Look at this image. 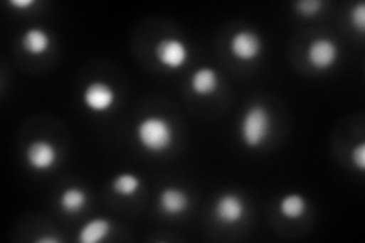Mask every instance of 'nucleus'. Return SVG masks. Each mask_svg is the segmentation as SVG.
Returning a JSON list of instances; mask_svg holds the SVG:
<instances>
[{
    "label": "nucleus",
    "mask_w": 365,
    "mask_h": 243,
    "mask_svg": "<svg viewBox=\"0 0 365 243\" xmlns=\"http://www.w3.org/2000/svg\"><path fill=\"white\" fill-rule=\"evenodd\" d=\"M137 139L148 152H163L172 145L174 128L166 119L151 116L139 124Z\"/></svg>",
    "instance_id": "f257e3e1"
},
{
    "label": "nucleus",
    "mask_w": 365,
    "mask_h": 243,
    "mask_svg": "<svg viewBox=\"0 0 365 243\" xmlns=\"http://www.w3.org/2000/svg\"><path fill=\"white\" fill-rule=\"evenodd\" d=\"M271 131V116L260 105H254L243 114L240 122V137L248 148H258L267 140Z\"/></svg>",
    "instance_id": "f03ea898"
},
{
    "label": "nucleus",
    "mask_w": 365,
    "mask_h": 243,
    "mask_svg": "<svg viewBox=\"0 0 365 243\" xmlns=\"http://www.w3.org/2000/svg\"><path fill=\"white\" fill-rule=\"evenodd\" d=\"M187 57H189V50L181 40L164 38L156 46L157 61L168 69H180L187 61Z\"/></svg>",
    "instance_id": "7ed1b4c3"
},
{
    "label": "nucleus",
    "mask_w": 365,
    "mask_h": 243,
    "mask_svg": "<svg viewBox=\"0 0 365 243\" xmlns=\"http://www.w3.org/2000/svg\"><path fill=\"white\" fill-rule=\"evenodd\" d=\"M84 104L88 109L96 113H105L115 105L116 93L112 85L96 81L88 84L84 90Z\"/></svg>",
    "instance_id": "20e7f679"
},
{
    "label": "nucleus",
    "mask_w": 365,
    "mask_h": 243,
    "mask_svg": "<svg viewBox=\"0 0 365 243\" xmlns=\"http://www.w3.org/2000/svg\"><path fill=\"white\" fill-rule=\"evenodd\" d=\"M338 60V48L330 38H317L307 48V61L317 70H327Z\"/></svg>",
    "instance_id": "39448f33"
},
{
    "label": "nucleus",
    "mask_w": 365,
    "mask_h": 243,
    "mask_svg": "<svg viewBox=\"0 0 365 243\" xmlns=\"http://www.w3.org/2000/svg\"><path fill=\"white\" fill-rule=\"evenodd\" d=\"M230 50L240 61H251L262 52L260 37L253 31H239L230 40Z\"/></svg>",
    "instance_id": "423d86ee"
},
{
    "label": "nucleus",
    "mask_w": 365,
    "mask_h": 243,
    "mask_svg": "<svg viewBox=\"0 0 365 243\" xmlns=\"http://www.w3.org/2000/svg\"><path fill=\"white\" fill-rule=\"evenodd\" d=\"M58 153L51 141L36 140L26 149V160L32 169L49 171L57 163Z\"/></svg>",
    "instance_id": "0eeeda50"
},
{
    "label": "nucleus",
    "mask_w": 365,
    "mask_h": 243,
    "mask_svg": "<svg viewBox=\"0 0 365 243\" xmlns=\"http://www.w3.org/2000/svg\"><path fill=\"white\" fill-rule=\"evenodd\" d=\"M243 215H245V204H243L240 196L235 193H226L218 198L215 204V216L221 224H238Z\"/></svg>",
    "instance_id": "6e6552de"
},
{
    "label": "nucleus",
    "mask_w": 365,
    "mask_h": 243,
    "mask_svg": "<svg viewBox=\"0 0 365 243\" xmlns=\"http://www.w3.org/2000/svg\"><path fill=\"white\" fill-rule=\"evenodd\" d=\"M162 212L166 215H181L184 210L189 207V196L181 189H176V187H168L160 193L159 200Z\"/></svg>",
    "instance_id": "1a4fd4ad"
},
{
    "label": "nucleus",
    "mask_w": 365,
    "mask_h": 243,
    "mask_svg": "<svg viewBox=\"0 0 365 243\" xmlns=\"http://www.w3.org/2000/svg\"><path fill=\"white\" fill-rule=\"evenodd\" d=\"M51 46V36L44 29L31 28L21 37V48L31 55H43Z\"/></svg>",
    "instance_id": "9d476101"
},
{
    "label": "nucleus",
    "mask_w": 365,
    "mask_h": 243,
    "mask_svg": "<svg viewBox=\"0 0 365 243\" xmlns=\"http://www.w3.org/2000/svg\"><path fill=\"white\" fill-rule=\"evenodd\" d=\"M191 87L196 94L207 96L212 94L218 88V75L213 69L201 68L198 69L191 78Z\"/></svg>",
    "instance_id": "9b49d317"
},
{
    "label": "nucleus",
    "mask_w": 365,
    "mask_h": 243,
    "mask_svg": "<svg viewBox=\"0 0 365 243\" xmlns=\"http://www.w3.org/2000/svg\"><path fill=\"white\" fill-rule=\"evenodd\" d=\"M112 231V224L104 217L92 219L80 231V240L83 243H97L102 242Z\"/></svg>",
    "instance_id": "f8f14e48"
},
{
    "label": "nucleus",
    "mask_w": 365,
    "mask_h": 243,
    "mask_svg": "<svg viewBox=\"0 0 365 243\" xmlns=\"http://www.w3.org/2000/svg\"><path fill=\"white\" fill-rule=\"evenodd\" d=\"M87 204V193L80 187H69L60 196V207L63 212L75 215L80 213Z\"/></svg>",
    "instance_id": "ddd939ff"
},
{
    "label": "nucleus",
    "mask_w": 365,
    "mask_h": 243,
    "mask_svg": "<svg viewBox=\"0 0 365 243\" xmlns=\"http://www.w3.org/2000/svg\"><path fill=\"white\" fill-rule=\"evenodd\" d=\"M307 208V202L302 195L291 193L286 195L280 201V213L287 219L302 217Z\"/></svg>",
    "instance_id": "4468645a"
},
{
    "label": "nucleus",
    "mask_w": 365,
    "mask_h": 243,
    "mask_svg": "<svg viewBox=\"0 0 365 243\" xmlns=\"http://www.w3.org/2000/svg\"><path fill=\"white\" fill-rule=\"evenodd\" d=\"M140 189V180L134 173H120L113 181V190L120 196H132Z\"/></svg>",
    "instance_id": "2eb2a0df"
},
{
    "label": "nucleus",
    "mask_w": 365,
    "mask_h": 243,
    "mask_svg": "<svg viewBox=\"0 0 365 243\" xmlns=\"http://www.w3.org/2000/svg\"><path fill=\"white\" fill-rule=\"evenodd\" d=\"M297 9L298 13L303 14V16H315L318 14L319 11L323 8V2L322 0H300V2H297Z\"/></svg>",
    "instance_id": "dca6fc26"
},
{
    "label": "nucleus",
    "mask_w": 365,
    "mask_h": 243,
    "mask_svg": "<svg viewBox=\"0 0 365 243\" xmlns=\"http://www.w3.org/2000/svg\"><path fill=\"white\" fill-rule=\"evenodd\" d=\"M350 20H351V25L355 26L359 32L365 29V5L364 4H358L350 11Z\"/></svg>",
    "instance_id": "f3484780"
},
{
    "label": "nucleus",
    "mask_w": 365,
    "mask_h": 243,
    "mask_svg": "<svg viewBox=\"0 0 365 243\" xmlns=\"http://www.w3.org/2000/svg\"><path fill=\"white\" fill-rule=\"evenodd\" d=\"M351 160L358 166L359 171H364L365 168V145L359 143V145L351 151Z\"/></svg>",
    "instance_id": "a211bd4d"
},
{
    "label": "nucleus",
    "mask_w": 365,
    "mask_h": 243,
    "mask_svg": "<svg viewBox=\"0 0 365 243\" xmlns=\"http://www.w3.org/2000/svg\"><path fill=\"white\" fill-rule=\"evenodd\" d=\"M9 4L13 5V6H16V8H25L26 9V8L34 5L36 2H34V0H11Z\"/></svg>",
    "instance_id": "6ab92c4d"
},
{
    "label": "nucleus",
    "mask_w": 365,
    "mask_h": 243,
    "mask_svg": "<svg viewBox=\"0 0 365 243\" xmlns=\"http://www.w3.org/2000/svg\"><path fill=\"white\" fill-rule=\"evenodd\" d=\"M37 242H40V243H58L60 239L58 237H52V236H44V237L37 239Z\"/></svg>",
    "instance_id": "aec40b11"
}]
</instances>
